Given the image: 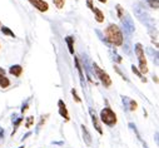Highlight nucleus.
I'll return each instance as SVG.
<instances>
[{
    "label": "nucleus",
    "instance_id": "nucleus-1",
    "mask_svg": "<svg viewBox=\"0 0 159 148\" xmlns=\"http://www.w3.org/2000/svg\"><path fill=\"white\" fill-rule=\"evenodd\" d=\"M104 34L107 36V40L115 45V47H120L123 44V34L120 31V29H119L115 24H110L105 30H104Z\"/></svg>",
    "mask_w": 159,
    "mask_h": 148
},
{
    "label": "nucleus",
    "instance_id": "nucleus-2",
    "mask_svg": "<svg viewBox=\"0 0 159 148\" xmlns=\"http://www.w3.org/2000/svg\"><path fill=\"white\" fill-rule=\"evenodd\" d=\"M100 121L109 126V127H114L116 124V114L113 112V110L107 107V108H103L102 112H100Z\"/></svg>",
    "mask_w": 159,
    "mask_h": 148
},
{
    "label": "nucleus",
    "instance_id": "nucleus-3",
    "mask_svg": "<svg viewBox=\"0 0 159 148\" xmlns=\"http://www.w3.org/2000/svg\"><path fill=\"white\" fill-rule=\"evenodd\" d=\"M94 70H95V74H97V77L99 78V81L103 83V86L104 87H107V88H109L110 86H111V79H110V77L107 74V72H104L98 64H95L94 63Z\"/></svg>",
    "mask_w": 159,
    "mask_h": 148
},
{
    "label": "nucleus",
    "instance_id": "nucleus-4",
    "mask_svg": "<svg viewBox=\"0 0 159 148\" xmlns=\"http://www.w3.org/2000/svg\"><path fill=\"white\" fill-rule=\"evenodd\" d=\"M135 54L138 57V60H139V69L143 72V73H147L148 72V68H147V59H145V55H144V50H143V47L142 44H135Z\"/></svg>",
    "mask_w": 159,
    "mask_h": 148
},
{
    "label": "nucleus",
    "instance_id": "nucleus-5",
    "mask_svg": "<svg viewBox=\"0 0 159 148\" xmlns=\"http://www.w3.org/2000/svg\"><path fill=\"white\" fill-rule=\"evenodd\" d=\"M89 113H90V117H92V122H93L94 128L97 129V132L99 134H103V129H102V126H100V122H99V118H98V116L95 113V110L93 108H90L89 109Z\"/></svg>",
    "mask_w": 159,
    "mask_h": 148
},
{
    "label": "nucleus",
    "instance_id": "nucleus-6",
    "mask_svg": "<svg viewBox=\"0 0 159 148\" xmlns=\"http://www.w3.org/2000/svg\"><path fill=\"white\" fill-rule=\"evenodd\" d=\"M29 2L31 3V5L34 7V8H36L39 12H48V9H49V5H48V3L47 2H44V0H29Z\"/></svg>",
    "mask_w": 159,
    "mask_h": 148
},
{
    "label": "nucleus",
    "instance_id": "nucleus-7",
    "mask_svg": "<svg viewBox=\"0 0 159 148\" xmlns=\"http://www.w3.org/2000/svg\"><path fill=\"white\" fill-rule=\"evenodd\" d=\"M58 107H59V114H60L63 118H65V121L68 122L70 118H69V113H68V109H66L65 103H64L63 100H59V102H58Z\"/></svg>",
    "mask_w": 159,
    "mask_h": 148
},
{
    "label": "nucleus",
    "instance_id": "nucleus-8",
    "mask_svg": "<svg viewBox=\"0 0 159 148\" xmlns=\"http://www.w3.org/2000/svg\"><path fill=\"white\" fill-rule=\"evenodd\" d=\"M82 132H83V138H84L85 144H87V146H90V144H92V136H90L88 128H87L84 124L82 126Z\"/></svg>",
    "mask_w": 159,
    "mask_h": 148
},
{
    "label": "nucleus",
    "instance_id": "nucleus-9",
    "mask_svg": "<svg viewBox=\"0 0 159 148\" xmlns=\"http://www.w3.org/2000/svg\"><path fill=\"white\" fill-rule=\"evenodd\" d=\"M9 72H10V74H13V76H15V77H20L21 76V73H23V68H21V65H13L10 69H9Z\"/></svg>",
    "mask_w": 159,
    "mask_h": 148
},
{
    "label": "nucleus",
    "instance_id": "nucleus-10",
    "mask_svg": "<svg viewBox=\"0 0 159 148\" xmlns=\"http://www.w3.org/2000/svg\"><path fill=\"white\" fill-rule=\"evenodd\" d=\"M74 60H75V65H76L78 72H79V76H80V79H82V84L84 86V83H85V78H84V74H83V68H82L80 63H79L78 57H74Z\"/></svg>",
    "mask_w": 159,
    "mask_h": 148
},
{
    "label": "nucleus",
    "instance_id": "nucleus-11",
    "mask_svg": "<svg viewBox=\"0 0 159 148\" xmlns=\"http://www.w3.org/2000/svg\"><path fill=\"white\" fill-rule=\"evenodd\" d=\"M94 14H95V20L98 21V23H103L104 21V14L102 13V10H99L98 8H93V10H92Z\"/></svg>",
    "mask_w": 159,
    "mask_h": 148
},
{
    "label": "nucleus",
    "instance_id": "nucleus-12",
    "mask_svg": "<svg viewBox=\"0 0 159 148\" xmlns=\"http://www.w3.org/2000/svg\"><path fill=\"white\" fill-rule=\"evenodd\" d=\"M10 86V81L5 77V74H0V87L2 88H8Z\"/></svg>",
    "mask_w": 159,
    "mask_h": 148
},
{
    "label": "nucleus",
    "instance_id": "nucleus-13",
    "mask_svg": "<svg viewBox=\"0 0 159 148\" xmlns=\"http://www.w3.org/2000/svg\"><path fill=\"white\" fill-rule=\"evenodd\" d=\"M65 42L68 43V48H69V53L74 54V38L73 36H66Z\"/></svg>",
    "mask_w": 159,
    "mask_h": 148
},
{
    "label": "nucleus",
    "instance_id": "nucleus-14",
    "mask_svg": "<svg viewBox=\"0 0 159 148\" xmlns=\"http://www.w3.org/2000/svg\"><path fill=\"white\" fill-rule=\"evenodd\" d=\"M13 122H14V131H13L11 136H14V134H15V132H16V129H18L19 124L23 122V118H13Z\"/></svg>",
    "mask_w": 159,
    "mask_h": 148
},
{
    "label": "nucleus",
    "instance_id": "nucleus-15",
    "mask_svg": "<svg viewBox=\"0 0 159 148\" xmlns=\"http://www.w3.org/2000/svg\"><path fill=\"white\" fill-rule=\"evenodd\" d=\"M2 31H3V34H5V35H9V36H11V38H15V34H14L8 26H2Z\"/></svg>",
    "mask_w": 159,
    "mask_h": 148
},
{
    "label": "nucleus",
    "instance_id": "nucleus-16",
    "mask_svg": "<svg viewBox=\"0 0 159 148\" xmlns=\"http://www.w3.org/2000/svg\"><path fill=\"white\" fill-rule=\"evenodd\" d=\"M132 70H133V73H134V74H137V76H138V77H139V78H140L143 82H147V79H145V78H143L142 73L138 70V68H137V67H134V65H133V67H132Z\"/></svg>",
    "mask_w": 159,
    "mask_h": 148
},
{
    "label": "nucleus",
    "instance_id": "nucleus-17",
    "mask_svg": "<svg viewBox=\"0 0 159 148\" xmlns=\"http://www.w3.org/2000/svg\"><path fill=\"white\" fill-rule=\"evenodd\" d=\"M53 2H54L55 7H57L58 9H63V8H64V4H65V0H53Z\"/></svg>",
    "mask_w": 159,
    "mask_h": 148
},
{
    "label": "nucleus",
    "instance_id": "nucleus-18",
    "mask_svg": "<svg viewBox=\"0 0 159 148\" xmlns=\"http://www.w3.org/2000/svg\"><path fill=\"white\" fill-rule=\"evenodd\" d=\"M34 124V117L33 116H30V117H28L26 118V123H25V127L26 128H31V126Z\"/></svg>",
    "mask_w": 159,
    "mask_h": 148
},
{
    "label": "nucleus",
    "instance_id": "nucleus-19",
    "mask_svg": "<svg viewBox=\"0 0 159 148\" xmlns=\"http://www.w3.org/2000/svg\"><path fill=\"white\" fill-rule=\"evenodd\" d=\"M47 117H48V114H47V116H43V117H42L40 122H39V124H38V128H36V133L39 132V129H40V128H42V126H43V124L45 123V121H47Z\"/></svg>",
    "mask_w": 159,
    "mask_h": 148
},
{
    "label": "nucleus",
    "instance_id": "nucleus-20",
    "mask_svg": "<svg viewBox=\"0 0 159 148\" xmlns=\"http://www.w3.org/2000/svg\"><path fill=\"white\" fill-rule=\"evenodd\" d=\"M153 9H158V0H148Z\"/></svg>",
    "mask_w": 159,
    "mask_h": 148
},
{
    "label": "nucleus",
    "instance_id": "nucleus-21",
    "mask_svg": "<svg viewBox=\"0 0 159 148\" xmlns=\"http://www.w3.org/2000/svg\"><path fill=\"white\" fill-rule=\"evenodd\" d=\"M71 94L74 95V99H75V102H78V103H80V102H82V100H80V98L78 97V94H76V90H75L74 88L71 89Z\"/></svg>",
    "mask_w": 159,
    "mask_h": 148
},
{
    "label": "nucleus",
    "instance_id": "nucleus-22",
    "mask_svg": "<svg viewBox=\"0 0 159 148\" xmlns=\"http://www.w3.org/2000/svg\"><path fill=\"white\" fill-rule=\"evenodd\" d=\"M129 109H130V110H135V109H137V102L129 100Z\"/></svg>",
    "mask_w": 159,
    "mask_h": 148
},
{
    "label": "nucleus",
    "instance_id": "nucleus-23",
    "mask_svg": "<svg viewBox=\"0 0 159 148\" xmlns=\"http://www.w3.org/2000/svg\"><path fill=\"white\" fill-rule=\"evenodd\" d=\"M116 12H118V16L119 18H123V10H122V7L120 5H116Z\"/></svg>",
    "mask_w": 159,
    "mask_h": 148
},
{
    "label": "nucleus",
    "instance_id": "nucleus-24",
    "mask_svg": "<svg viewBox=\"0 0 159 148\" xmlns=\"http://www.w3.org/2000/svg\"><path fill=\"white\" fill-rule=\"evenodd\" d=\"M87 5H88V8H89L90 10H93V8H94V5H93V0H87Z\"/></svg>",
    "mask_w": 159,
    "mask_h": 148
},
{
    "label": "nucleus",
    "instance_id": "nucleus-25",
    "mask_svg": "<svg viewBox=\"0 0 159 148\" xmlns=\"http://www.w3.org/2000/svg\"><path fill=\"white\" fill-rule=\"evenodd\" d=\"M28 107H29V103L26 102L25 104H23V108H21V113H25L26 110H28Z\"/></svg>",
    "mask_w": 159,
    "mask_h": 148
},
{
    "label": "nucleus",
    "instance_id": "nucleus-26",
    "mask_svg": "<svg viewBox=\"0 0 159 148\" xmlns=\"http://www.w3.org/2000/svg\"><path fill=\"white\" fill-rule=\"evenodd\" d=\"M3 134H4V131H3V128H0V142L3 139Z\"/></svg>",
    "mask_w": 159,
    "mask_h": 148
},
{
    "label": "nucleus",
    "instance_id": "nucleus-27",
    "mask_svg": "<svg viewBox=\"0 0 159 148\" xmlns=\"http://www.w3.org/2000/svg\"><path fill=\"white\" fill-rule=\"evenodd\" d=\"M0 74H5V70L3 68H0Z\"/></svg>",
    "mask_w": 159,
    "mask_h": 148
},
{
    "label": "nucleus",
    "instance_id": "nucleus-28",
    "mask_svg": "<svg viewBox=\"0 0 159 148\" xmlns=\"http://www.w3.org/2000/svg\"><path fill=\"white\" fill-rule=\"evenodd\" d=\"M99 2H100V3H107L108 0H99Z\"/></svg>",
    "mask_w": 159,
    "mask_h": 148
},
{
    "label": "nucleus",
    "instance_id": "nucleus-29",
    "mask_svg": "<svg viewBox=\"0 0 159 148\" xmlns=\"http://www.w3.org/2000/svg\"><path fill=\"white\" fill-rule=\"evenodd\" d=\"M19 148H24V147H19Z\"/></svg>",
    "mask_w": 159,
    "mask_h": 148
}]
</instances>
